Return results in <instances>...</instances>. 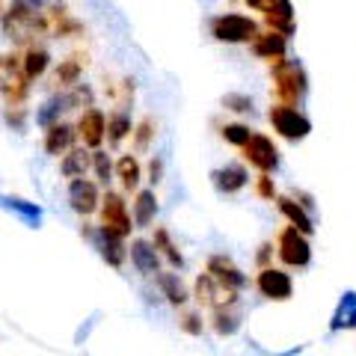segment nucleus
<instances>
[{
    "label": "nucleus",
    "mask_w": 356,
    "mask_h": 356,
    "mask_svg": "<svg viewBox=\"0 0 356 356\" xmlns=\"http://www.w3.org/2000/svg\"><path fill=\"white\" fill-rule=\"evenodd\" d=\"M270 77H273V89H276L280 104L297 107L309 92V74L297 60H285V57L276 60L270 69Z\"/></svg>",
    "instance_id": "obj_1"
},
{
    "label": "nucleus",
    "mask_w": 356,
    "mask_h": 356,
    "mask_svg": "<svg viewBox=\"0 0 356 356\" xmlns=\"http://www.w3.org/2000/svg\"><path fill=\"white\" fill-rule=\"evenodd\" d=\"M30 81L21 69L18 54H0V98L6 107H24L30 98Z\"/></svg>",
    "instance_id": "obj_2"
},
{
    "label": "nucleus",
    "mask_w": 356,
    "mask_h": 356,
    "mask_svg": "<svg viewBox=\"0 0 356 356\" xmlns=\"http://www.w3.org/2000/svg\"><path fill=\"white\" fill-rule=\"evenodd\" d=\"M211 36L226 44H243L259 36V24L241 13H222L217 18H211Z\"/></svg>",
    "instance_id": "obj_3"
},
{
    "label": "nucleus",
    "mask_w": 356,
    "mask_h": 356,
    "mask_svg": "<svg viewBox=\"0 0 356 356\" xmlns=\"http://www.w3.org/2000/svg\"><path fill=\"white\" fill-rule=\"evenodd\" d=\"M270 125L288 143H300V140H306L312 134L309 116L300 113L297 107H288V104H273L270 107Z\"/></svg>",
    "instance_id": "obj_4"
},
{
    "label": "nucleus",
    "mask_w": 356,
    "mask_h": 356,
    "mask_svg": "<svg viewBox=\"0 0 356 356\" xmlns=\"http://www.w3.org/2000/svg\"><path fill=\"white\" fill-rule=\"evenodd\" d=\"M247 6L261 13L267 27L288 39L294 33V3L291 0H247Z\"/></svg>",
    "instance_id": "obj_5"
},
{
    "label": "nucleus",
    "mask_w": 356,
    "mask_h": 356,
    "mask_svg": "<svg viewBox=\"0 0 356 356\" xmlns=\"http://www.w3.org/2000/svg\"><path fill=\"white\" fill-rule=\"evenodd\" d=\"M243 158H247L250 166H255L259 172H276L280 170V149L273 146L270 137H264V134H250V140L243 143Z\"/></svg>",
    "instance_id": "obj_6"
},
{
    "label": "nucleus",
    "mask_w": 356,
    "mask_h": 356,
    "mask_svg": "<svg viewBox=\"0 0 356 356\" xmlns=\"http://www.w3.org/2000/svg\"><path fill=\"white\" fill-rule=\"evenodd\" d=\"M98 211H102V226L107 232H113V235L119 238H128L131 229H134V220H131V211L125 205V199H122L119 193H104L102 196V205H98Z\"/></svg>",
    "instance_id": "obj_7"
},
{
    "label": "nucleus",
    "mask_w": 356,
    "mask_h": 356,
    "mask_svg": "<svg viewBox=\"0 0 356 356\" xmlns=\"http://www.w3.org/2000/svg\"><path fill=\"white\" fill-rule=\"evenodd\" d=\"M276 252H280L282 264H288V267H309L312 264V243L303 232H297L294 226L282 229Z\"/></svg>",
    "instance_id": "obj_8"
},
{
    "label": "nucleus",
    "mask_w": 356,
    "mask_h": 356,
    "mask_svg": "<svg viewBox=\"0 0 356 356\" xmlns=\"http://www.w3.org/2000/svg\"><path fill=\"white\" fill-rule=\"evenodd\" d=\"M86 238H89V243L98 250V255L110 264V267H119L125 264V259H128V247H125V238H119V235H113V232H107L104 226H98V229H86Z\"/></svg>",
    "instance_id": "obj_9"
},
{
    "label": "nucleus",
    "mask_w": 356,
    "mask_h": 356,
    "mask_svg": "<svg viewBox=\"0 0 356 356\" xmlns=\"http://www.w3.org/2000/svg\"><path fill=\"white\" fill-rule=\"evenodd\" d=\"M255 288H259V294L264 300H276V303H285L294 294L291 276L280 270V267H261L259 276H255Z\"/></svg>",
    "instance_id": "obj_10"
},
{
    "label": "nucleus",
    "mask_w": 356,
    "mask_h": 356,
    "mask_svg": "<svg viewBox=\"0 0 356 356\" xmlns=\"http://www.w3.org/2000/svg\"><path fill=\"white\" fill-rule=\"evenodd\" d=\"M69 205L74 214L81 217H89L95 214L98 205H102V191H98L95 181H89V178H72L69 181Z\"/></svg>",
    "instance_id": "obj_11"
},
{
    "label": "nucleus",
    "mask_w": 356,
    "mask_h": 356,
    "mask_svg": "<svg viewBox=\"0 0 356 356\" xmlns=\"http://www.w3.org/2000/svg\"><path fill=\"white\" fill-rule=\"evenodd\" d=\"M0 211L13 214L21 226H27V229H42L44 208L39 202H30V199L15 196V193H0Z\"/></svg>",
    "instance_id": "obj_12"
},
{
    "label": "nucleus",
    "mask_w": 356,
    "mask_h": 356,
    "mask_svg": "<svg viewBox=\"0 0 356 356\" xmlns=\"http://www.w3.org/2000/svg\"><path fill=\"white\" fill-rule=\"evenodd\" d=\"M77 137L83 140V146L86 149H102V143L107 137V116H104V110H98L95 104L92 107H86L81 119H77Z\"/></svg>",
    "instance_id": "obj_13"
},
{
    "label": "nucleus",
    "mask_w": 356,
    "mask_h": 356,
    "mask_svg": "<svg viewBox=\"0 0 356 356\" xmlns=\"http://www.w3.org/2000/svg\"><path fill=\"white\" fill-rule=\"evenodd\" d=\"M208 273L214 276L222 288H229V291H235V294L247 288V273H243L232 259H226V255H211L208 259Z\"/></svg>",
    "instance_id": "obj_14"
},
{
    "label": "nucleus",
    "mask_w": 356,
    "mask_h": 356,
    "mask_svg": "<svg viewBox=\"0 0 356 356\" xmlns=\"http://www.w3.org/2000/svg\"><path fill=\"white\" fill-rule=\"evenodd\" d=\"M211 184L217 187V193H241L243 187L250 184V172L243 170L241 163H226V166H220V170L211 172Z\"/></svg>",
    "instance_id": "obj_15"
},
{
    "label": "nucleus",
    "mask_w": 356,
    "mask_h": 356,
    "mask_svg": "<svg viewBox=\"0 0 356 356\" xmlns=\"http://www.w3.org/2000/svg\"><path fill=\"white\" fill-rule=\"evenodd\" d=\"M74 140H77L74 125H69V122H54V125L44 128L42 146H44V152H48L51 158H60V154H65L74 146Z\"/></svg>",
    "instance_id": "obj_16"
},
{
    "label": "nucleus",
    "mask_w": 356,
    "mask_h": 356,
    "mask_svg": "<svg viewBox=\"0 0 356 356\" xmlns=\"http://www.w3.org/2000/svg\"><path fill=\"white\" fill-rule=\"evenodd\" d=\"M196 300H199L202 306H214V309H220V306L235 303V291L222 288L211 273H202V276L196 280Z\"/></svg>",
    "instance_id": "obj_17"
},
{
    "label": "nucleus",
    "mask_w": 356,
    "mask_h": 356,
    "mask_svg": "<svg viewBox=\"0 0 356 356\" xmlns=\"http://www.w3.org/2000/svg\"><path fill=\"white\" fill-rule=\"evenodd\" d=\"M128 255H131V264L137 267V273L143 276H158L161 273V255L154 250V243L149 241H134L128 247Z\"/></svg>",
    "instance_id": "obj_18"
},
{
    "label": "nucleus",
    "mask_w": 356,
    "mask_h": 356,
    "mask_svg": "<svg viewBox=\"0 0 356 356\" xmlns=\"http://www.w3.org/2000/svg\"><path fill=\"white\" fill-rule=\"evenodd\" d=\"M21 69H24L30 83H36L39 77H44L51 69V51L44 48V44H36V42L27 44L24 54H21Z\"/></svg>",
    "instance_id": "obj_19"
},
{
    "label": "nucleus",
    "mask_w": 356,
    "mask_h": 356,
    "mask_svg": "<svg viewBox=\"0 0 356 356\" xmlns=\"http://www.w3.org/2000/svg\"><path fill=\"white\" fill-rule=\"evenodd\" d=\"M252 54L259 60H270V63H276V60H282L285 57V48H288V39L282 36V33H273V30H267V33H259L252 42Z\"/></svg>",
    "instance_id": "obj_20"
},
{
    "label": "nucleus",
    "mask_w": 356,
    "mask_h": 356,
    "mask_svg": "<svg viewBox=\"0 0 356 356\" xmlns=\"http://www.w3.org/2000/svg\"><path fill=\"white\" fill-rule=\"evenodd\" d=\"M276 205H280V214H282L288 222H291L297 232H303L306 238L312 235V232H315V220H312L309 208H303L300 202H294L291 196H276Z\"/></svg>",
    "instance_id": "obj_21"
},
{
    "label": "nucleus",
    "mask_w": 356,
    "mask_h": 356,
    "mask_svg": "<svg viewBox=\"0 0 356 356\" xmlns=\"http://www.w3.org/2000/svg\"><path fill=\"white\" fill-rule=\"evenodd\" d=\"M356 330V291H344L336 303V312L330 318V332H348Z\"/></svg>",
    "instance_id": "obj_22"
},
{
    "label": "nucleus",
    "mask_w": 356,
    "mask_h": 356,
    "mask_svg": "<svg viewBox=\"0 0 356 356\" xmlns=\"http://www.w3.org/2000/svg\"><path fill=\"white\" fill-rule=\"evenodd\" d=\"M154 217H158V196H154V191H137L131 214L134 229H149Z\"/></svg>",
    "instance_id": "obj_23"
},
{
    "label": "nucleus",
    "mask_w": 356,
    "mask_h": 356,
    "mask_svg": "<svg viewBox=\"0 0 356 356\" xmlns=\"http://www.w3.org/2000/svg\"><path fill=\"white\" fill-rule=\"evenodd\" d=\"M89 170H92V152H86V149H69L63 154V161H60V172L69 178H83Z\"/></svg>",
    "instance_id": "obj_24"
},
{
    "label": "nucleus",
    "mask_w": 356,
    "mask_h": 356,
    "mask_svg": "<svg viewBox=\"0 0 356 356\" xmlns=\"http://www.w3.org/2000/svg\"><path fill=\"white\" fill-rule=\"evenodd\" d=\"M65 110H72L69 89H65V92L51 95L48 102H44V104L36 110V125H39V128H48V125H54V122H60V116L65 113Z\"/></svg>",
    "instance_id": "obj_25"
},
{
    "label": "nucleus",
    "mask_w": 356,
    "mask_h": 356,
    "mask_svg": "<svg viewBox=\"0 0 356 356\" xmlns=\"http://www.w3.org/2000/svg\"><path fill=\"white\" fill-rule=\"evenodd\" d=\"M134 131V122H131V113L128 110H113V113L107 116V143L110 146H122Z\"/></svg>",
    "instance_id": "obj_26"
},
{
    "label": "nucleus",
    "mask_w": 356,
    "mask_h": 356,
    "mask_svg": "<svg viewBox=\"0 0 356 356\" xmlns=\"http://www.w3.org/2000/svg\"><path fill=\"white\" fill-rule=\"evenodd\" d=\"M113 175L122 181L125 191H137L140 181H143V166L134 154H122V158L116 161V166H113Z\"/></svg>",
    "instance_id": "obj_27"
},
{
    "label": "nucleus",
    "mask_w": 356,
    "mask_h": 356,
    "mask_svg": "<svg viewBox=\"0 0 356 356\" xmlns=\"http://www.w3.org/2000/svg\"><path fill=\"white\" fill-rule=\"evenodd\" d=\"M83 65H86V60H81V57H65V60H60L57 72H54V83H57L60 89H72L74 83H81Z\"/></svg>",
    "instance_id": "obj_28"
},
{
    "label": "nucleus",
    "mask_w": 356,
    "mask_h": 356,
    "mask_svg": "<svg viewBox=\"0 0 356 356\" xmlns=\"http://www.w3.org/2000/svg\"><path fill=\"white\" fill-rule=\"evenodd\" d=\"M158 280V288H161V294L166 297V303H172V306H184L187 303V288L184 282L178 280V273H158L154 276Z\"/></svg>",
    "instance_id": "obj_29"
},
{
    "label": "nucleus",
    "mask_w": 356,
    "mask_h": 356,
    "mask_svg": "<svg viewBox=\"0 0 356 356\" xmlns=\"http://www.w3.org/2000/svg\"><path fill=\"white\" fill-rule=\"evenodd\" d=\"M211 324H214L217 336H235V332L241 330V315L235 312V303L214 309V321H211Z\"/></svg>",
    "instance_id": "obj_30"
},
{
    "label": "nucleus",
    "mask_w": 356,
    "mask_h": 356,
    "mask_svg": "<svg viewBox=\"0 0 356 356\" xmlns=\"http://www.w3.org/2000/svg\"><path fill=\"white\" fill-rule=\"evenodd\" d=\"M154 250H158V255H163V259L170 261L172 267H178V270L184 267V255L178 252V247L172 243V238H170V232H166V229L154 232Z\"/></svg>",
    "instance_id": "obj_31"
},
{
    "label": "nucleus",
    "mask_w": 356,
    "mask_h": 356,
    "mask_svg": "<svg viewBox=\"0 0 356 356\" xmlns=\"http://www.w3.org/2000/svg\"><path fill=\"white\" fill-rule=\"evenodd\" d=\"M63 0H9L6 6L18 9V13H27V15H48L51 9H57Z\"/></svg>",
    "instance_id": "obj_32"
},
{
    "label": "nucleus",
    "mask_w": 356,
    "mask_h": 356,
    "mask_svg": "<svg viewBox=\"0 0 356 356\" xmlns=\"http://www.w3.org/2000/svg\"><path fill=\"white\" fill-rule=\"evenodd\" d=\"M92 172L98 178V184H110V178H113V161H110V154L104 149H92Z\"/></svg>",
    "instance_id": "obj_33"
},
{
    "label": "nucleus",
    "mask_w": 356,
    "mask_h": 356,
    "mask_svg": "<svg viewBox=\"0 0 356 356\" xmlns=\"http://www.w3.org/2000/svg\"><path fill=\"white\" fill-rule=\"evenodd\" d=\"M131 137H134V149H137L140 154H143V152H149L152 137H154V122H152V119H143L140 125H134Z\"/></svg>",
    "instance_id": "obj_34"
},
{
    "label": "nucleus",
    "mask_w": 356,
    "mask_h": 356,
    "mask_svg": "<svg viewBox=\"0 0 356 356\" xmlns=\"http://www.w3.org/2000/svg\"><path fill=\"white\" fill-rule=\"evenodd\" d=\"M250 128L247 125H241V122H232V125H226V128H222V140H226L229 143V146H243V143H247L250 140Z\"/></svg>",
    "instance_id": "obj_35"
},
{
    "label": "nucleus",
    "mask_w": 356,
    "mask_h": 356,
    "mask_svg": "<svg viewBox=\"0 0 356 356\" xmlns=\"http://www.w3.org/2000/svg\"><path fill=\"white\" fill-rule=\"evenodd\" d=\"M222 107L232 110V113H252V98L243 92H229L222 98Z\"/></svg>",
    "instance_id": "obj_36"
},
{
    "label": "nucleus",
    "mask_w": 356,
    "mask_h": 356,
    "mask_svg": "<svg viewBox=\"0 0 356 356\" xmlns=\"http://www.w3.org/2000/svg\"><path fill=\"white\" fill-rule=\"evenodd\" d=\"M24 107H3V119H6V125H13L15 131L24 128Z\"/></svg>",
    "instance_id": "obj_37"
},
{
    "label": "nucleus",
    "mask_w": 356,
    "mask_h": 356,
    "mask_svg": "<svg viewBox=\"0 0 356 356\" xmlns=\"http://www.w3.org/2000/svg\"><path fill=\"white\" fill-rule=\"evenodd\" d=\"M181 330L191 332V336H202V318L199 315H184L181 318Z\"/></svg>",
    "instance_id": "obj_38"
},
{
    "label": "nucleus",
    "mask_w": 356,
    "mask_h": 356,
    "mask_svg": "<svg viewBox=\"0 0 356 356\" xmlns=\"http://www.w3.org/2000/svg\"><path fill=\"white\" fill-rule=\"evenodd\" d=\"M259 196H264V199H273V196H276L273 178L267 175V172H261V178H259Z\"/></svg>",
    "instance_id": "obj_39"
},
{
    "label": "nucleus",
    "mask_w": 356,
    "mask_h": 356,
    "mask_svg": "<svg viewBox=\"0 0 356 356\" xmlns=\"http://www.w3.org/2000/svg\"><path fill=\"white\" fill-rule=\"evenodd\" d=\"M161 175H163V161H161V158H152V163H149V181L158 184Z\"/></svg>",
    "instance_id": "obj_40"
},
{
    "label": "nucleus",
    "mask_w": 356,
    "mask_h": 356,
    "mask_svg": "<svg viewBox=\"0 0 356 356\" xmlns=\"http://www.w3.org/2000/svg\"><path fill=\"white\" fill-rule=\"evenodd\" d=\"M267 255H270V247H267V243H264V247H261V252H259V261H264Z\"/></svg>",
    "instance_id": "obj_41"
},
{
    "label": "nucleus",
    "mask_w": 356,
    "mask_h": 356,
    "mask_svg": "<svg viewBox=\"0 0 356 356\" xmlns=\"http://www.w3.org/2000/svg\"><path fill=\"white\" fill-rule=\"evenodd\" d=\"M3 3H6V0H0V13H3Z\"/></svg>",
    "instance_id": "obj_42"
}]
</instances>
